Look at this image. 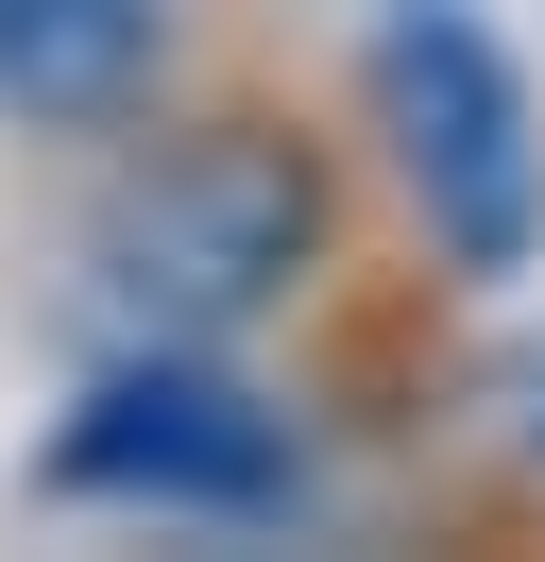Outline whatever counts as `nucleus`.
Segmentation results:
<instances>
[{
    "mask_svg": "<svg viewBox=\"0 0 545 562\" xmlns=\"http://www.w3.org/2000/svg\"><path fill=\"white\" fill-rule=\"evenodd\" d=\"M52 494H86V512H204V528H272L307 494V443L272 392L222 375V341H136L102 358L86 392H68L52 460H34Z\"/></svg>",
    "mask_w": 545,
    "mask_h": 562,
    "instance_id": "nucleus-3",
    "label": "nucleus"
},
{
    "mask_svg": "<svg viewBox=\"0 0 545 562\" xmlns=\"http://www.w3.org/2000/svg\"><path fill=\"white\" fill-rule=\"evenodd\" d=\"M341 256V188H324V137L272 103H204V120H154L120 137L86 205V273L136 341H238L272 324L307 273Z\"/></svg>",
    "mask_w": 545,
    "mask_h": 562,
    "instance_id": "nucleus-1",
    "label": "nucleus"
},
{
    "mask_svg": "<svg viewBox=\"0 0 545 562\" xmlns=\"http://www.w3.org/2000/svg\"><path fill=\"white\" fill-rule=\"evenodd\" d=\"M358 103H375V154H392V188H409V222H426L443 273H529V239H545V137H529L511 52L477 35L460 0H392Z\"/></svg>",
    "mask_w": 545,
    "mask_h": 562,
    "instance_id": "nucleus-2",
    "label": "nucleus"
},
{
    "mask_svg": "<svg viewBox=\"0 0 545 562\" xmlns=\"http://www.w3.org/2000/svg\"><path fill=\"white\" fill-rule=\"evenodd\" d=\"M170 86V0H0V120L18 137H136Z\"/></svg>",
    "mask_w": 545,
    "mask_h": 562,
    "instance_id": "nucleus-4",
    "label": "nucleus"
}]
</instances>
